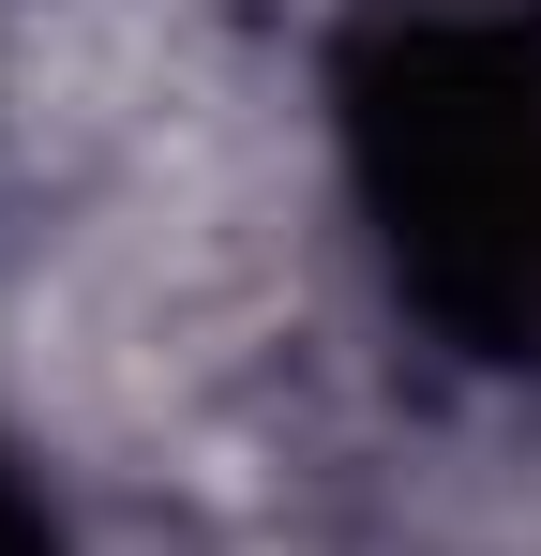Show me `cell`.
<instances>
[{
    "mask_svg": "<svg viewBox=\"0 0 541 556\" xmlns=\"http://www.w3.org/2000/svg\"><path fill=\"white\" fill-rule=\"evenodd\" d=\"M0 556H46V527H30V496L0 481Z\"/></svg>",
    "mask_w": 541,
    "mask_h": 556,
    "instance_id": "1",
    "label": "cell"
}]
</instances>
